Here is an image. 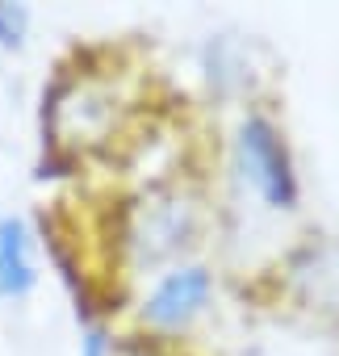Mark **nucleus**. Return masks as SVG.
<instances>
[{"label":"nucleus","instance_id":"3","mask_svg":"<svg viewBox=\"0 0 339 356\" xmlns=\"http://www.w3.org/2000/svg\"><path fill=\"white\" fill-rule=\"evenodd\" d=\"M34 285V268L26 256V239L17 222H0V293H26Z\"/></svg>","mask_w":339,"mask_h":356},{"label":"nucleus","instance_id":"2","mask_svg":"<svg viewBox=\"0 0 339 356\" xmlns=\"http://www.w3.org/2000/svg\"><path fill=\"white\" fill-rule=\"evenodd\" d=\"M206 293H210V277H206L201 268L176 273V277H167V281L155 289V298L147 302V314H151V323H159V327L185 323V318L206 302Z\"/></svg>","mask_w":339,"mask_h":356},{"label":"nucleus","instance_id":"4","mask_svg":"<svg viewBox=\"0 0 339 356\" xmlns=\"http://www.w3.org/2000/svg\"><path fill=\"white\" fill-rule=\"evenodd\" d=\"M17 26H22V13H13V9L0 5V42H13L17 38Z\"/></svg>","mask_w":339,"mask_h":356},{"label":"nucleus","instance_id":"1","mask_svg":"<svg viewBox=\"0 0 339 356\" xmlns=\"http://www.w3.org/2000/svg\"><path fill=\"white\" fill-rule=\"evenodd\" d=\"M243 159L251 168V181L264 189L268 202L289 206L293 202V176H289V159L276 143V134L268 130V122H247L243 126Z\"/></svg>","mask_w":339,"mask_h":356}]
</instances>
